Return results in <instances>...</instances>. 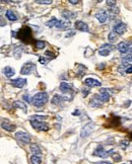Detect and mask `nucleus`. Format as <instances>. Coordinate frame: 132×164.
Returning a JSON list of instances; mask_svg holds the SVG:
<instances>
[{"instance_id": "f257e3e1", "label": "nucleus", "mask_w": 132, "mask_h": 164, "mask_svg": "<svg viewBox=\"0 0 132 164\" xmlns=\"http://www.w3.org/2000/svg\"><path fill=\"white\" fill-rule=\"evenodd\" d=\"M46 25L49 27H56L58 30H67L70 27L71 23L69 20H59L56 18H52L51 20L46 22Z\"/></svg>"}, {"instance_id": "f03ea898", "label": "nucleus", "mask_w": 132, "mask_h": 164, "mask_svg": "<svg viewBox=\"0 0 132 164\" xmlns=\"http://www.w3.org/2000/svg\"><path fill=\"white\" fill-rule=\"evenodd\" d=\"M48 93L46 92H39L37 93L34 97L32 98V103L35 105V106H43L44 104H46V102L48 101Z\"/></svg>"}, {"instance_id": "7ed1b4c3", "label": "nucleus", "mask_w": 132, "mask_h": 164, "mask_svg": "<svg viewBox=\"0 0 132 164\" xmlns=\"http://www.w3.org/2000/svg\"><path fill=\"white\" fill-rule=\"evenodd\" d=\"M18 36H19V39L23 42H29L31 40V36H32V32H31L30 27L25 26L23 28H21L19 32H18Z\"/></svg>"}, {"instance_id": "20e7f679", "label": "nucleus", "mask_w": 132, "mask_h": 164, "mask_svg": "<svg viewBox=\"0 0 132 164\" xmlns=\"http://www.w3.org/2000/svg\"><path fill=\"white\" fill-rule=\"evenodd\" d=\"M31 125L36 131H40V132H47L49 130L48 125L43 122L39 121H31Z\"/></svg>"}, {"instance_id": "39448f33", "label": "nucleus", "mask_w": 132, "mask_h": 164, "mask_svg": "<svg viewBox=\"0 0 132 164\" xmlns=\"http://www.w3.org/2000/svg\"><path fill=\"white\" fill-rule=\"evenodd\" d=\"M95 130V124L93 123H89L84 126L83 128L81 129V132H80V136L82 138H87L89 137V135L93 133V131Z\"/></svg>"}, {"instance_id": "423d86ee", "label": "nucleus", "mask_w": 132, "mask_h": 164, "mask_svg": "<svg viewBox=\"0 0 132 164\" xmlns=\"http://www.w3.org/2000/svg\"><path fill=\"white\" fill-rule=\"evenodd\" d=\"M114 49H115L114 46L111 45V44H105V45H103L100 48L99 54H100L101 56H108V55L111 53V51H113Z\"/></svg>"}, {"instance_id": "0eeeda50", "label": "nucleus", "mask_w": 132, "mask_h": 164, "mask_svg": "<svg viewBox=\"0 0 132 164\" xmlns=\"http://www.w3.org/2000/svg\"><path fill=\"white\" fill-rule=\"evenodd\" d=\"M36 68V65L33 63H25L23 67H21V73L23 75H29L33 71L35 70Z\"/></svg>"}, {"instance_id": "6e6552de", "label": "nucleus", "mask_w": 132, "mask_h": 164, "mask_svg": "<svg viewBox=\"0 0 132 164\" xmlns=\"http://www.w3.org/2000/svg\"><path fill=\"white\" fill-rule=\"evenodd\" d=\"M15 137L19 140V141L23 142V143H30L31 142V136H30V134H27V132L19 131V132L15 133Z\"/></svg>"}, {"instance_id": "1a4fd4ad", "label": "nucleus", "mask_w": 132, "mask_h": 164, "mask_svg": "<svg viewBox=\"0 0 132 164\" xmlns=\"http://www.w3.org/2000/svg\"><path fill=\"white\" fill-rule=\"evenodd\" d=\"M126 30H127V25L123 22L118 23V24H116L114 26V32H116L118 36H122V34H124L126 32Z\"/></svg>"}, {"instance_id": "9d476101", "label": "nucleus", "mask_w": 132, "mask_h": 164, "mask_svg": "<svg viewBox=\"0 0 132 164\" xmlns=\"http://www.w3.org/2000/svg\"><path fill=\"white\" fill-rule=\"evenodd\" d=\"M111 152L112 151H106L105 149L102 148V147H99V148H97L96 150H95L93 155H96V156L101 158H107L108 156H109V154H111Z\"/></svg>"}, {"instance_id": "9b49d317", "label": "nucleus", "mask_w": 132, "mask_h": 164, "mask_svg": "<svg viewBox=\"0 0 132 164\" xmlns=\"http://www.w3.org/2000/svg\"><path fill=\"white\" fill-rule=\"evenodd\" d=\"M96 17L101 23H104L108 19V12L106 10H99L96 13Z\"/></svg>"}, {"instance_id": "f8f14e48", "label": "nucleus", "mask_w": 132, "mask_h": 164, "mask_svg": "<svg viewBox=\"0 0 132 164\" xmlns=\"http://www.w3.org/2000/svg\"><path fill=\"white\" fill-rule=\"evenodd\" d=\"M11 84L16 88H23L27 84V79H25V78H17V79L11 80Z\"/></svg>"}, {"instance_id": "ddd939ff", "label": "nucleus", "mask_w": 132, "mask_h": 164, "mask_svg": "<svg viewBox=\"0 0 132 164\" xmlns=\"http://www.w3.org/2000/svg\"><path fill=\"white\" fill-rule=\"evenodd\" d=\"M74 25L78 30H80V32H89V25H87L85 22H83V21H81V20L75 21Z\"/></svg>"}, {"instance_id": "4468645a", "label": "nucleus", "mask_w": 132, "mask_h": 164, "mask_svg": "<svg viewBox=\"0 0 132 164\" xmlns=\"http://www.w3.org/2000/svg\"><path fill=\"white\" fill-rule=\"evenodd\" d=\"M84 84L89 87H98L101 86V82L96 79H93V78H87L84 80Z\"/></svg>"}, {"instance_id": "2eb2a0df", "label": "nucleus", "mask_w": 132, "mask_h": 164, "mask_svg": "<svg viewBox=\"0 0 132 164\" xmlns=\"http://www.w3.org/2000/svg\"><path fill=\"white\" fill-rule=\"evenodd\" d=\"M100 97H101V99L103 100V101H109V99H110V92H109V90L108 89H106V88H103V89H101L100 90Z\"/></svg>"}, {"instance_id": "dca6fc26", "label": "nucleus", "mask_w": 132, "mask_h": 164, "mask_svg": "<svg viewBox=\"0 0 132 164\" xmlns=\"http://www.w3.org/2000/svg\"><path fill=\"white\" fill-rule=\"evenodd\" d=\"M60 90L64 93H71L72 92V86L66 82H62L60 84Z\"/></svg>"}, {"instance_id": "f3484780", "label": "nucleus", "mask_w": 132, "mask_h": 164, "mask_svg": "<svg viewBox=\"0 0 132 164\" xmlns=\"http://www.w3.org/2000/svg\"><path fill=\"white\" fill-rule=\"evenodd\" d=\"M102 103H103V100L101 99L100 95H95V97L91 99L89 105H91V106H93V107H99V106H101V105H102Z\"/></svg>"}, {"instance_id": "a211bd4d", "label": "nucleus", "mask_w": 132, "mask_h": 164, "mask_svg": "<svg viewBox=\"0 0 132 164\" xmlns=\"http://www.w3.org/2000/svg\"><path fill=\"white\" fill-rule=\"evenodd\" d=\"M118 50L122 54H128L129 53V49H128V43L125 42H121L118 44Z\"/></svg>"}, {"instance_id": "6ab92c4d", "label": "nucleus", "mask_w": 132, "mask_h": 164, "mask_svg": "<svg viewBox=\"0 0 132 164\" xmlns=\"http://www.w3.org/2000/svg\"><path fill=\"white\" fill-rule=\"evenodd\" d=\"M1 127L4 129V130L8 131V132H13L15 130V125H12V124L8 123V122H2L1 123Z\"/></svg>"}, {"instance_id": "aec40b11", "label": "nucleus", "mask_w": 132, "mask_h": 164, "mask_svg": "<svg viewBox=\"0 0 132 164\" xmlns=\"http://www.w3.org/2000/svg\"><path fill=\"white\" fill-rule=\"evenodd\" d=\"M3 73H4V75L6 76V77L10 78L12 77V76L14 75V73H15V71H14L13 68H11V67H5L4 69H3Z\"/></svg>"}, {"instance_id": "412c9836", "label": "nucleus", "mask_w": 132, "mask_h": 164, "mask_svg": "<svg viewBox=\"0 0 132 164\" xmlns=\"http://www.w3.org/2000/svg\"><path fill=\"white\" fill-rule=\"evenodd\" d=\"M13 107H16V108H21L23 112H27V105L23 102L19 101V100H15L13 102Z\"/></svg>"}, {"instance_id": "4be33fe9", "label": "nucleus", "mask_w": 132, "mask_h": 164, "mask_svg": "<svg viewBox=\"0 0 132 164\" xmlns=\"http://www.w3.org/2000/svg\"><path fill=\"white\" fill-rule=\"evenodd\" d=\"M6 17L8 18L9 20H11V21L17 20V16L15 15V13H14L12 10H7V11H6Z\"/></svg>"}, {"instance_id": "5701e85b", "label": "nucleus", "mask_w": 132, "mask_h": 164, "mask_svg": "<svg viewBox=\"0 0 132 164\" xmlns=\"http://www.w3.org/2000/svg\"><path fill=\"white\" fill-rule=\"evenodd\" d=\"M31 151L34 153V155H40L42 152L40 147L37 145V144H32V145H31Z\"/></svg>"}, {"instance_id": "b1692460", "label": "nucleus", "mask_w": 132, "mask_h": 164, "mask_svg": "<svg viewBox=\"0 0 132 164\" xmlns=\"http://www.w3.org/2000/svg\"><path fill=\"white\" fill-rule=\"evenodd\" d=\"M31 162L33 164H41L42 159L39 155H33L32 157H31Z\"/></svg>"}, {"instance_id": "393cba45", "label": "nucleus", "mask_w": 132, "mask_h": 164, "mask_svg": "<svg viewBox=\"0 0 132 164\" xmlns=\"http://www.w3.org/2000/svg\"><path fill=\"white\" fill-rule=\"evenodd\" d=\"M108 39H109V41L111 42V43H115V42L117 41V39H118V34H117L115 32H111L109 34Z\"/></svg>"}, {"instance_id": "a878e982", "label": "nucleus", "mask_w": 132, "mask_h": 164, "mask_svg": "<svg viewBox=\"0 0 132 164\" xmlns=\"http://www.w3.org/2000/svg\"><path fill=\"white\" fill-rule=\"evenodd\" d=\"M122 61H123L124 64L132 62V53H128L126 56H123V57H122Z\"/></svg>"}, {"instance_id": "bb28decb", "label": "nucleus", "mask_w": 132, "mask_h": 164, "mask_svg": "<svg viewBox=\"0 0 132 164\" xmlns=\"http://www.w3.org/2000/svg\"><path fill=\"white\" fill-rule=\"evenodd\" d=\"M63 99H64V98L62 97V96L55 95L54 97H53V99H52V103H54V104H60V102H61Z\"/></svg>"}, {"instance_id": "cd10ccee", "label": "nucleus", "mask_w": 132, "mask_h": 164, "mask_svg": "<svg viewBox=\"0 0 132 164\" xmlns=\"http://www.w3.org/2000/svg\"><path fill=\"white\" fill-rule=\"evenodd\" d=\"M62 16H63L65 19H67V20H68V19H70L71 17H73V16H74V14L71 13L70 11H63V12H62Z\"/></svg>"}, {"instance_id": "c85d7f7f", "label": "nucleus", "mask_w": 132, "mask_h": 164, "mask_svg": "<svg viewBox=\"0 0 132 164\" xmlns=\"http://www.w3.org/2000/svg\"><path fill=\"white\" fill-rule=\"evenodd\" d=\"M36 47L37 49H39V50H42L46 47V43L43 41H37L36 42Z\"/></svg>"}, {"instance_id": "c756f323", "label": "nucleus", "mask_w": 132, "mask_h": 164, "mask_svg": "<svg viewBox=\"0 0 132 164\" xmlns=\"http://www.w3.org/2000/svg\"><path fill=\"white\" fill-rule=\"evenodd\" d=\"M46 116H33L31 118V121H39V122H42V120H44Z\"/></svg>"}, {"instance_id": "7c9ffc66", "label": "nucleus", "mask_w": 132, "mask_h": 164, "mask_svg": "<svg viewBox=\"0 0 132 164\" xmlns=\"http://www.w3.org/2000/svg\"><path fill=\"white\" fill-rule=\"evenodd\" d=\"M112 158H113V160H114V161H116V162L121 161V159H122V158H121V156L118 154V153H113V154H112Z\"/></svg>"}, {"instance_id": "2f4dec72", "label": "nucleus", "mask_w": 132, "mask_h": 164, "mask_svg": "<svg viewBox=\"0 0 132 164\" xmlns=\"http://www.w3.org/2000/svg\"><path fill=\"white\" fill-rule=\"evenodd\" d=\"M36 3H39V4H51L52 0H37Z\"/></svg>"}, {"instance_id": "473e14b6", "label": "nucleus", "mask_w": 132, "mask_h": 164, "mask_svg": "<svg viewBox=\"0 0 132 164\" xmlns=\"http://www.w3.org/2000/svg\"><path fill=\"white\" fill-rule=\"evenodd\" d=\"M49 60H50V59H49V58L42 57V56L39 58V62H40V63H41V64H47V63H48V62H49Z\"/></svg>"}, {"instance_id": "72a5a7b5", "label": "nucleus", "mask_w": 132, "mask_h": 164, "mask_svg": "<svg viewBox=\"0 0 132 164\" xmlns=\"http://www.w3.org/2000/svg\"><path fill=\"white\" fill-rule=\"evenodd\" d=\"M125 72H126V73H128V74H130V73H132V65H128V66L126 67Z\"/></svg>"}, {"instance_id": "f704fd0d", "label": "nucleus", "mask_w": 132, "mask_h": 164, "mask_svg": "<svg viewBox=\"0 0 132 164\" xmlns=\"http://www.w3.org/2000/svg\"><path fill=\"white\" fill-rule=\"evenodd\" d=\"M23 99H25V101H27V102H32V98L27 95V94H25V95H23Z\"/></svg>"}, {"instance_id": "c9c22d12", "label": "nucleus", "mask_w": 132, "mask_h": 164, "mask_svg": "<svg viewBox=\"0 0 132 164\" xmlns=\"http://www.w3.org/2000/svg\"><path fill=\"white\" fill-rule=\"evenodd\" d=\"M107 4L109 5V6H115V5H116V1H109V0H108Z\"/></svg>"}, {"instance_id": "e433bc0d", "label": "nucleus", "mask_w": 132, "mask_h": 164, "mask_svg": "<svg viewBox=\"0 0 132 164\" xmlns=\"http://www.w3.org/2000/svg\"><path fill=\"white\" fill-rule=\"evenodd\" d=\"M78 2L79 1H77V0H69V3H71V4H77Z\"/></svg>"}, {"instance_id": "4c0bfd02", "label": "nucleus", "mask_w": 132, "mask_h": 164, "mask_svg": "<svg viewBox=\"0 0 132 164\" xmlns=\"http://www.w3.org/2000/svg\"><path fill=\"white\" fill-rule=\"evenodd\" d=\"M73 34H75V32H68V34H66V38H69V36H72Z\"/></svg>"}, {"instance_id": "58836bf2", "label": "nucleus", "mask_w": 132, "mask_h": 164, "mask_svg": "<svg viewBox=\"0 0 132 164\" xmlns=\"http://www.w3.org/2000/svg\"><path fill=\"white\" fill-rule=\"evenodd\" d=\"M96 164H112V163L109 161H102V162H98V163H96Z\"/></svg>"}, {"instance_id": "ea45409f", "label": "nucleus", "mask_w": 132, "mask_h": 164, "mask_svg": "<svg viewBox=\"0 0 132 164\" xmlns=\"http://www.w3.org/2000/svg\"><path fill=\"white\" fill-rule=\"evenodd\" d=\"M128 49H129V53L132 52V42L131 43H128Z\"/></svg>"}, {"instance_id": "a19ab883", "label": "nucleus", "mask_w": 132, "mask_h": 164, "mask_svg": "<svg viewBox=\"0 0 132 164\" xmlns=\"http://www.w3.org/2000/svg\"><path fill=\"white\" fill-rule=\"evenodd\" d=\"M82 92H83V95H84V96H87V94H89V90H84V89H83V90H82Z\"/></svg>"}, {"instance_id": "79ce46f5", "label": "nucleus", "mask_w": 132, "mask_h": 164, "mask_svg": "<svg viewBox=\"0 0 132 164\" xmlns=\"http://www.w3.org/2000/svg\"><path fill=\"white\" fill-rule=\"evenodd\" d=\"M131 164H132V161H131Z\"/></svg>"}]
</instances>
